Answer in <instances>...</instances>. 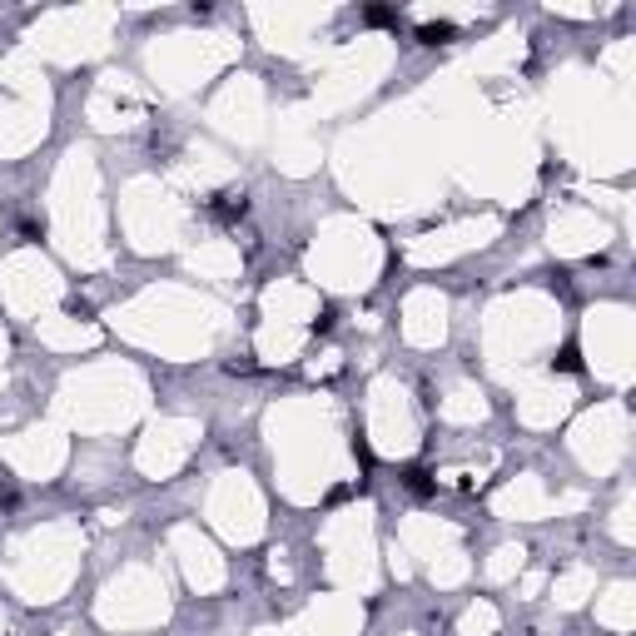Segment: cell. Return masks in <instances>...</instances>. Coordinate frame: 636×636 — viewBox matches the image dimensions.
Wrapping results in <instances>:
<instances>
[{
  "mask_svg": "<svg viewBox=\"0 0 636 636\" xmlns=\"http://www.w3.org/2000/svg\"><path fill=\"white\" fill-rule=\"evenodd\" d=\"M209 214L224 219V224H234V219L244 214V189H219V194L209 199Z\"/></svg>",
  "mask_w": 636,
  "mask_h": 636,
  "instance_id": "6da1fadb",
  "label": "cell"
},
{
  "mask_svg": "<svg viewBox=\"0 0 636 636\" xmlns=\"http://www.w3.org/2000/svg\"><path fill=\"white\" fill-rule=\"evenodd\" d=\"M418 40H423V45H443V40H453V25H447V20H438V25H423Z\"/></svg>",
  "mask_w": 636,
  "mask_h": 636,
  "instance_id": "7a4b0ae2",
  "label": "cell"
},
{
  "mask_svg": "<svg viewBox=\"0 0 636 636\" xmlns=\"http://www.w3.org/2000/svg\"><path fill=\"white\" fill-rule=\"evenodd\" d=\"M408 487H413V492H433V478H427L423 467H413V473H408Z\"/></svg>",
  "mask_w": 636,
  "mask_h": 636,
  "instance_id": "3957f363",
  "label": "cell"
},
{
  "mask_svg": "<svg viewBox=\"0 0 636 636\" xmlns=\"http://www.w3.org/2000/svg\"><path fill=\"white\" fill-rule=\"evenodd\" d=\"M562 368H567V373H577V368H582V358H577V348H562V358H557Z\"/></svg>",
  "mask_w": 636,
  "mask_h": 636,
  "instance_id": "277c9868",
  "label": "cell"
},
{
  "mask_svg": "<svg viewBox=\"0 0 636 636\" xmlns=\"http://www.w3.org/2000/svg\"><path fill=\"white\" fill-rule=\"evenodd\" d=\"M388 20H393V10H378V5L368 10V25H388Z\"/></svg>",
  "mask_w": 636,
  "mask_h": 636,
  "instance_id": "5b68a950",
  "label": "cell"
}]
</instances>
